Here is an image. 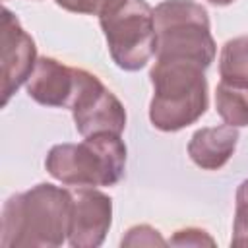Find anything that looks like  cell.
<instances>
[{
    "mask_svg": "<svg viewBox=\"0 0 248 248\" xmlns=\"http://www.w3.org/2000/svg\"><path fill=\"white\" fill-rule=\"evenodd\" d=\"M72 190L41 182L4 202L0 215L2 248H54L68 238Z\"/></svg>",
    "mask_w": 248,
    "mask_h": 248,
    "instance_id": "1",
    "label": "cell"
},
{
    "mask_svg": "<svg viewBox=\"0 0 248 248\" xmlns=\"http://www.w3.org/2000/svg\"><path fill=\"white\" fill-rule=\"evenodd\" d=\"M149 79L153 85L149 120L157 130L178 132L205 114L209 105L205 68L155 58Z\"/></svg>",
    "mask_w": 248,
    "mask_h": 248,
    "instance_id": "2",
    "label": "cell"
},
{
    "mask_svg": "<svg viewBox=\"0 0 248 248\" xmlns=\"http://www.w3.org/2000/svg\"><path fill=\"white\" fill-rule=\"evenodd\" d=\"M46 172L72 188L114 186L126 170V145L118 134H93L79 143L52 145L45 159Z\"/></svg>",
    "mask_w": 248,
    "mask_h": 248,
    "instance_id": "3",
    "label": "cell"
},
{
    "mask_svg": "<svg viewBox=\"0 0 248 248\" xmlns=\"http://www.w3.org/2000/svg\"><path fill=\"white\" fill-rule=\"evenodd\" d=\"M157 33L155 58L192 62L209 68L217 46L207 10L194 0H163L153 8Z\"/></svg>",
    "mask_w": 248,
    "mask_h": 248,
    "instance_id": "4",
    "label": "cell"
},
{
    "mask_svg": "<svg viewBox=\"0 0 248 248\" xmlns=\"http://www.w3.org/2000/svg\"><path fill=\"white\" fill-rule=\"evenodd\" d=\"M110 58L126 72L141 70L157 50L153 8L145 0H122L99 16Z\"/></svg>",
    "mask_w": 248,
    "mask_h": 248,
    "instance_id": "5",
    "label": "cell"
},
{
    "mask_svg": "<svg viewBox=\"0 0 248 248\" xmlns=\"http://www.w3.org/2000/svg\"><path fill=\"white\" fill-rule=\"evenodd\" d=\"M76 130L87 138L93 134H122L126 108L120 99L91 72L78 68V85L70 105Z\"/></svg>",
    "mask_w": 248,
    "mask_h": 248,
    "instance_id": "6",
    "label": "cell"
},
{
    "mask_svg": "<svg viewBox=\"0 0 248 248\" xmlns=\"http://www.w3.org/2000/svg\"><path fill=\"white\" fill-rule=\"evenodd\" d=\"M0 62H2V107L10 97L27 83L35 64L37 46L33 37L21 27L19 19L8 10H2V33H0Z\"/></svg>",
    "mask_w": 248,
    "mask_h": 248,
    "instance_id": "7",
    "label": "cell"
},
{
    "mask_svg": "<svg viewBox=\"0 0 248 248\" xmlns=\"http://www.w3.org/2000/svg\"><path fill=\"white\" fill-rule=\"evenodd\" d=\"M112 223V200L97 188L72 190L68 242L74 248H97Z\"/></svg>",
    "mask_w": 248,
    "mask_h": 248,
    "instance_id": "8",
    "label": "cell"
},
{
    "mask_svg": "<svg viewBox=\"0 0 248 248\" xmlns=\"http://www.w3.org/2000/svg\"><path fill=\"white\" fill-rule=\"evenodd\" d=\"M25 85L27 95L39 105L70 108L78 85V68L50 56H39Z\"/></svg>",
    "mask_w": 248,
    "mask_h": 248,
    "instance_id": "9",
    "label": "cell"
},
{
    "mask_svg": "<svg viewBox=\"0 0 248 248\" xmlns=\"http://www.w3.org/2000/svg\"><path fill=\"white\" fill-rule=\"evenodd\" d=\"M238 143V130L231 124L207 126L194 132L188 141V155L203 170H219L229 163Z\"/></svg>",
    "mask_w": 248,
    "mask_h": 248,
    "instance_id": "10",
    "label": "cell"
},
{
    "mask_svg": "<svg viewBox=\"0 0 248 248\" xmlns=\"http://www.w3.org/2000/svg\"><path fill=\"white\" fill-rule=\"evenodd\" d=\"M215 110L225 124L248 126V85L219 81L215 89Z\"/></svg>",
    "mask_w": 248,
    "mask_h": 248,
    "instance_id": "11",
    "label": "cell"
},
{
    "mask_svg": "<svg viewBox=\"0 0 248 248\" xmlns=\"http://www.w3.org/2000/svg\"><path fill=\"white\" fill-rule=\"evenodd\" d=\"M219 76L223 81L248 85V35L229 39L219 54Z\"/></svg>",
    "mask_w": 248,
    "mask_h": 248,
    "instance_id": "12",
    "label": "cell"
},
{
    "mask_svg": "<svg viewBox=\"0 0 248 248\" xmlns=\"http://www.w3.org/2000/svg\"><path fill=\"white\" fill-rule=\"evenodd\" d=\"M232 246H248V178L236 190V207L232 223Z\"/></svg>",
    "mask_w": 248,
    "mask_h": 248,
    "instance_id": "13",
    "label": "cell"
},
{
    "mask_svg": "<svg viewBox=\"0 0 248 248\" xmlns=\"http://www.w3.org/2000/svg\"><path fill=\"white\" fill-rule=\"evenodd\" d=\"M122 246H167L169 242L161 236V232L149 225H136L128 229L126 236L120 240Z\"/></svg>",
    "mask_w": 248,
    "mask_h": 248,
    "instance_id": "14",
    "label": "cell"
},
{
    "mask_svg": "<svg viewBox=\"0 0 248 248\" xmlns=\"http://www.w3.org/2000/svg\"><path fill=\"white\" fill-rule=\"evenodd\" d=\"M122 0H56V4L72 14H87V16H101L114 4Z\"/></svg>",
    "mask_w": 248,
    "mask_h": 248,
    "instance_id": "15",
    "label": "cell"
},
{
    "mask_svg": "<svg viewBox=\"0 0 248 248\" xmlns=\"http://www.w3.org/2000/svg\"><path fill=\"white\" fill-rule=\"evenodd\" d=\"M170 246H215V238L203 231V229H196V227H186L176 231L170 240Z\"/></svg>",
    "mask_w": 248,
    "mask_h": 248,
    "instance_id": "16",
    "label": "cell"
},
{
    "mask_svg": "<svg viewBox=\"0 0 248 248\" xmlns=\"http://www.w3.org/2000/svg\"><path fill=\"white\" fill-rule=\"evenodd\" d=\"M207 2H211V4H215V6H229V4H232L234 0H207Z\"/></svg>",
    "mask_w": 248,
    "mask_h": 248,
    "instance_id": "17",
    "label": "cell"
}]
</instances>
